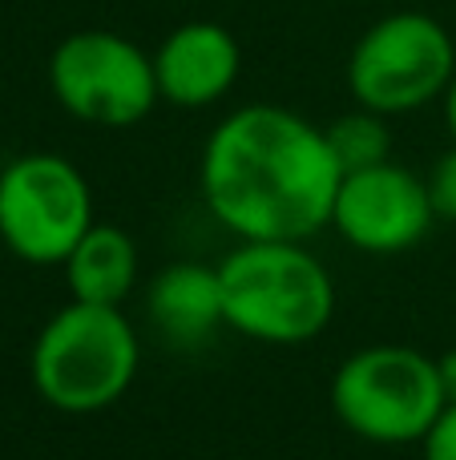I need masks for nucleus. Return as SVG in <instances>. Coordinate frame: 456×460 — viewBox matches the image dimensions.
Listing matches in <instances>:
<instances>
[{
  "mask_svg": "<svg viewBox=\"0 0 456 460\" xmlns=\"http://www.w3.org/2000/svg\"><path fill=\"white\" fill-rule=\"evenodd\" d=\"M339 178L328 129L275 102L231 110L206 134L198 158L202 202L239 243L315 238L331 226Z\"/></svg>",
  "mask_w": 456,
  "mask_h": 460,
  "instance_id": "1",
  "label": "nucleus"
},
{
  "mask_svg": "<svg viewBox=\"0 0 456 460\" xmlns=\"http://www.w3.org/2000/svg\"><path fill=\"white\" fill-rule=\"evenodd\" d=\"M215 267L226 327L255 343L303 348L336 319V279L307 243H239Z\"/></svg>",
  "mask_w": 456,
  "mask_h": 460,
  "instance_id": "2",
  "label": "nucleus"
},
{
  "mask_svg": "<svg viewBox=\"0 0 456 460\" xmlns=\"http://www.w3.org/2000/svg\"><path fill=\"white\" fill-rule=\"evenodd\" d=\"M142 340L121 307L65 303L48 315L29 351L37 396L53 412L93 416L113 408L137 380Z\"/></svg>",
  "mask_w": 456,
  "mask_h": 460,
  "instance_id": "3",
  "label": "nucleus"
},
{
  "mask_svg": "<svg viewBox=\"0 0 456 460\" xmlns=\"http://www.w3.org/2000/svg\"><path fill=\"white\" fill-rule=\"evenodd\" d=\"M331 412L355 440L380 448L425 445L449 408L441 367L408 343L360 348L331 376Z\"/></svg>",
  "mask_w": 456,
  "mask_h": 460,
  "instance_id": "4",
  "label": "nucleus"
},
{
  "mask_svg": "<svg viewBox=\"0 0 456 460\" xmlns=\"http://www.w3.org/2000/svg\"><path fill=\"white\" fill-rule=\"evenodd\" d=\"M344 77L352 102L364 110L384 118L417 113L441 102L456 77V40L433 13L396 8L355 37Z\"/></svg>",
  "mask_w": 456,
  "mask_h": 460,
  "instance_id": "5",
  "label": "nucleus"
},
{
  "mask_svg": "<svg viewBox=\"0 0 456 460\" xmlns=\"http://www.w3.org/2000/svg\"><path fill=\"white\" fill-rule=\"evenodd\" d=\"M48 93L81 126L129 129L162 102L153 53L118 29H73L48 53Z\"/></svg>",
  "mask_w": 456,
  "mask_h": 460,
  "instance_id": "6",
  "label": "nucleus"
},
{
  "mask_svg": "<svg viewBox=\"0 0 456 460\" xmlns=\"http://www.w3.org/2000/svg\"><path fill=\"white\" fill-rule=\"evenodd\" d=\"M93 223V186L65 154L32 150L0 170V243L21 262L61 267Z\"/></svg>",
  "mask_w": 456,
  "mask_h": 460,
  "instance_id": "7",
  "label": "nucleus"
},
{
  "mask_svg": "<svg viewBox=\"0 0 456 460\" xmlns=\"http://www.w3.org/2000/svg\"><path fill=\"white\" fill-rule=\"evenodd\" d=\"M436 223L433 199H428L425 174L380 162L368 170H352L339 178L336 207H331V230L347 246L364 254H404L428 238Z\"/></svg>",
  "mask_w": 456,
  "mask_h": 460,
  "instance_id": "8",
  "label": "nucleus"
},
{
  "mask_svg": "<svg viewBox=\"0 0 456 460\" xmlns=\"http://www.w3.org/2000/svg\"><path fill=\"white\" fill-rule=\"evenodd\" d=\"M242 45L223 21H182L153 49L158 93L174 110H210L239 85Z\"/></svg>",
  "mask_w": 456,
  "mask_h": 460,
  "instance_id": "9",
  "label": "nucleus"
},
{
  "mask_svg": "<svg viewBox=\"0 0 456 460\" xmlns=\"http://www.w3.org/2000/svg\"><path fill=\"white\" fill-rule=\"evenodd\" d=\"M145 319L170 348H198L223 319V283L218 267L206 262H170L145 287Z\"/></svg>",
  "mask_w": 456,
  "mask_h": 460,
  "instance_id": "10",
  "label": "nucleus"
},
{
  "mask_svg": "<svg viewBox=\"0 0 456 460\" xmlns=\"http://www.w3.org/2000/svg\"><path fill=\"white\" fill-rule=\"evenodd\" d=\"M65 287H69L73 303H93V307H126V299L137 287V243L129 230L113 223H93L85 230L69 259L61 262Z\"/></svg>",
  "mask_w": 456,
  "mask_h": 460,
  "instance_id": "11",
  "label": "nucleus"
},
{
  "mask_svg": "<svg viewBox=\"0 0 456 460\" xmlns=\"http://www.w3.org/2000/svg\"><path fill=\"white\" fill-rule=\"evenodd\" d=\"M388 121L392 118L355 105V110L339 113L336 121L323 126L328 129V146H331V154H336V162H339L344 174L380 166V162L392 158V126H388Z\"/></svg>",
  "mask_w": 456,
  "mask_h": 460,
  "instance_id": "12",
  "label": "nucleus"
},
{
  "mask_svg": "<svg viewBox=\"0 0 456 460\" xmlns=\"http://www.w3.org/2000/svg\"><path fill=\"white\" fill-rule=\"evenodd\" d=\"M425 186L428 199H433L436 223H456V142L433 162V170L425 174Z\"/></svg>",
  "mask_w": 456,
  "mask_h": 460,
  "instance_id": "13",
  "label": "nucleus"
},
{
  "mask_svg": "<svg viewBox=\"0 0 456 460\" xmlns=\"http://www.w3.org/2000/svg\"><path fill=\"white\" fill-rule=\"evenodd\" d=\"M420 453H425V460H456V404L444 408V416L436 420V429L428 432Z\"/></svg>",
  "mask_w": 456,
  "mask_h": 460,
  "instance_id": "14",
  "label": "nucleus"
},
{
  "mask_svg": "<svg viewBox=\"0 0 456 460\" xmlns=\"http://www.w3.org/2000/svg\"><path fill=\"white\" fill-rule=\"evenodd\" d=\"M436 367H441L444 396H449V404H456V348L444 351V356H436Z\"/></svg>",
  "mask_w": 456,
  "mask_h": 460,
  "instance_id": "15",
  "label": "nucleus"
},
{
  "mask_svg": "<svg viewBox=\"0 0 456 460\" xmlns=\"http://www.w3.org/2000/svg\"><path fill=\"white\" fill-rule=\"evenodd\" d=\"M441 110H444V126H449V137L456 142V77L449 81V89H444Z\"/></svg>",
  "mask_w": 456,
  "mask_h": 460,
  "instance_id": "16",
  "label": "nucleus"
}]
</instances>
